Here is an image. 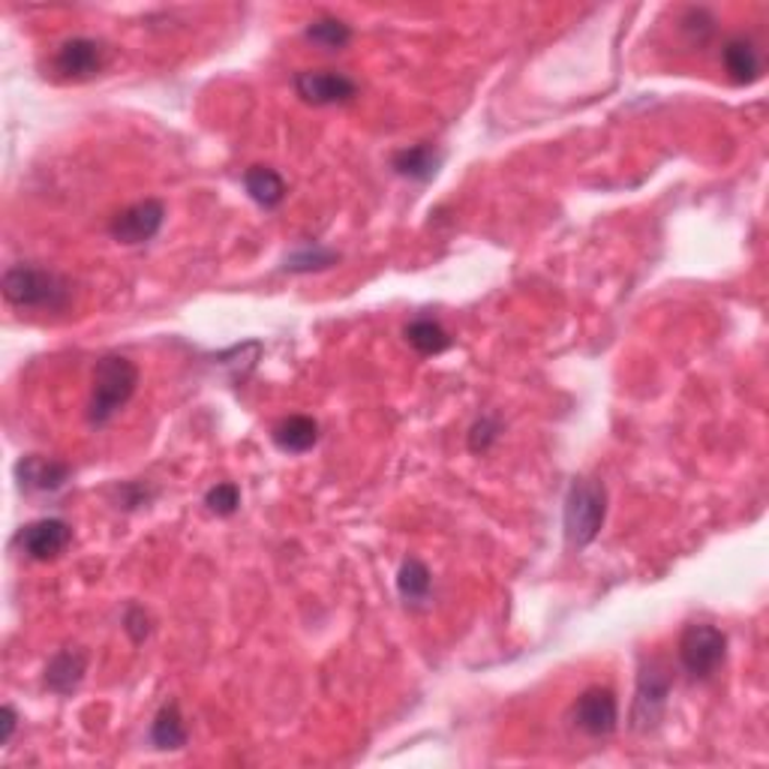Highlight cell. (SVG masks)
<instances>
[{
  "label": "cell",
  "mask_w": 769,
  "mask_h": 769,
  "mask_svg": "<svg viewBox=\"0 0 769 769\" xmlns=\"http://www.w3.org/2000/svg\"><path fill=\"white\" fill-rule=\"evenodd\" d=\"M7 304L19 310H48V313H63L72 304V283L63 273L39 265H12L3 271L0 280Z\"/></svg>",
  "instance_id": "cell-1"
},
{
  "label": "cell",
  "mask_w": 769,
  "mask_h": 769,
  "mask_svg": "<svg viewBox=\"0 0 769 769\" xmlns=\"http://www.w3.org/2000/svg\"><path fill=\"white\" fill-rule=\"evenodd\" d=\"M139 368L127 356H106L96 361L94 388L88 403V421L94 427H106L115 415L132 400L139 388Z\"/></svg>",
  "instance_id": "cell-2"
},
{
  "label": "cell",
  "mask_w": 769,
  "mask_h": 769,
  "mask_svg": "<svg viewBox=\"0 0 769 769\" xmlns=\"http://www.w3.org/2000/svg\"><path fill=\"white\" fill-rule=\"evenodd\" d=\"M604 517H607V487L598 478H574L566 497V511H562L569 547L574 550L590 547L602 533Z\"/></svg>",
  "instance_id": "cell-3"
},
{
  "label": "cell",
  "mask_w": 769,
  "mask_h": 769,
  "mask_svg": "<svg viewBox=\"0 0 769 769\" xmlns=\"http://www.w3.org/2000/svg\"><path fill=\"white\" fill-rule=\"evenodd\" d=\"M671 691H674V674L664 659H646L640 664L638 691H634V703H631V727L652 731L662 722Z\"/></svg>",
  "instance_id": "cell-4"
},
{
  "label": "cell",
  "mask_w": 769,
  "mask_h": 769,
  "mask_svg": "<svg viewBox=\"0 0 769 769\" xmlns=\"http://www.w3.org/2000/svg\"><path fill=\"white\" fill-rule=\"evenodd\" d=\"M727 659V634L710 622H691L679 638V664L695 679H710Z\"/></svg>",
  "instance_id": "cell-5"
},
{
  "label": "cell",
  "mask_w": 769,
  "mask_h": 769,
  "mask_svg": "<svg viewBox=\"0 0 769 769\" xmlns=\"http://www.w3.org/2000/svg\"><path fill=\"white\" fill-rule=\"evenodd\" d=\"M166 223V205L160 199H142L124 208V211L112 220L108 225V235L115 237L124 247H139L148 244L160 235V229Z\"/></svg>",
  "instance_id": "cell-6"
},
{
  "label": "cell",
  "mask_w": 769,
  "mask_h": 769,
  "mask_svg": "<svg viewBox=\"0 0 769 769\" xmlns=\"http://www.w3.org/2000/svg\"><path fill=\"white\" fill-rule=\"evenodd\" d=\"M292 84L307 106H343L358 96L356 79L337 70H301L295 72Z\"/></svg>",
  "instance_id": "cell-7"
},
{
  "label": "cell",
  "mask_w": 769,
  "mask_h": 769,
  "mask_svg": "<svg viewBox=\"0 0 769 769\" xmlns=\"http://www.w3.org/2000/svg\"><path fill=\"white\" fill-rule=\"evenodd\" d=\"M108 67V46L91 36H72L55 55V72L60 79L84 82L94 79Z\"/></svg>",
  "instance_id": "cell-8"
},
{
  "label": "cell",
  "mask_w": 769,
  "mask_h": 769,
  "mask_svg": "<svg viewBox=\"0 0 769 769\" xmlns=\"http://www.w3.org/2000/svg\"><path fill=\"white\" fill-rule=\"evenodd\" d=\"M571 722L586 736H610L616 731V724H619L616 695L604 686L586 688L571 707Z\"/></svg>",
  "instance_id": "cell-9"
},
{
  "label": "cell",
  "mask_w": 769,
  "mask_h": 769,
  "mask_svg": "<svg viewBox=\"0 0 769 769\" xmlns=\"http://www.w3.org/2000/svg\"><path fill=\"white\" fill-rule=\"evenodd\" d=\"M72 541V526L60 517H43L24 526L19 533V545L34 562H48L58 559Z\"/></svg>",
  "instance_id": "cell-10"
},
{
  "label": "cell",
  "mask_w": 769,
  "mask_h": 769,
  "mask_svg": "<svg viewBox=\"0 0 769 769\" xmlns=\"http://www.w3.org/2000/svg\"><path fill=\"white\" fill-rule=\"evenodd\" d=\"M72 469L63 461H48L43 454H27L15 463V478L24 493H58L67 487Z\"/></svg>",
  "instance_id": "cell-11"
},
{
  "label": "cell",
  "mask_w": 769,
  "mask_h": 769,
  "mask_svg": "<svg viewBox=\"0 0 769 769\" xmlns=\"http://www.w3.org/2000/svg\"><path fill=\"white\" fill-rule=\"evenodd\" d=\"M88 662L91 655L88 650H60L46 667V688L55 695H72L75 688L82 686L84 674H88Z\"/></svg>",
  "instance_id": "cell-12"
},
{
  "label": "cell",
  "mask_w": 769,
  "mask_h": 769,
  "mask_svg": "<svg viewBox=\"0 0 769 769\" xmlns=\"http://www.w3.org/2000/svg\"><path fill=\"white\" fill-rule=\"evenodd\" d=\"M722 60L727 75L734 79L736 84H755L764 72V63H760V55L755 43L748 36H734L727 39L722 48Z\"/></svg>",
  "instance_id": "cell-13"
},
{
  "label": "cell",
  "mask_w": 769,
  "mask_h": 769,
  "mask_svg": "<svg viewBox=\"0 0 769 769\" xmlns=\"http://www.w3.org/2000/svg\"><path fill=\"white\" fill-rule=\"evenodd\" d=\"M273 445L286 454H307L319 442V424L310 415H289L271 430Z\"/></svg>",
  "instance_id": "cell-14"
},
{
  "label": "cell",
  "mask_w": 769,
  "mask_h": 769,
  "mask_svg": "<svg viewBox=\"0 0 769 769\" xmlns=\"http://www.w3.org/2000/svg\"><path fill=\"white\" fill-rule=\"evenodd\" d=\"M442 166V154L430 142L412 144V148H403L397 154L391 156V168L400 175V178L409 180H430Z\"/></svg>",
  "instance_id": "cell-15"
},
{
  "label": "cell",
  "mask_w": 769,
  "mask_h": 769,
  "mask_svg": "<svg viewBox=\"0 0 769 769\" xmlns=\"http://www.w3.org/2000/svg\"><path fill=\"white\" fill-rule=\"evenodd\" d=\"M187 722L180 715L178 700H166L160 712L154 715V724H151V743H154L160 751H178V748L187 746Z\"/></svg>",
  "instance_id": "cell-16"
},
{
  "label": "cell",
  "mask_w": 769,
  "mask_h": 769,
  "mask_svg": "<svg viewBox=\"0 0 769 769\" xmlns=\"http://www.w3.org/2000/svg\"><path fill=\"white\" fill-rule=\"evenodd\" d=\"M244 187H247L249 199L256 201L259 208H265V211L280 208L286 199L283 175L271 166H249L244 172Z\"/></svg>",
  "instance_id": "cell-17"
},
{
  "label": "cell",
  "mask_w": 769,
  "mask_h": 769,
  "mask_svg": "<svg viewBox=\"0 0 769 769\" xmlns=\"http://www.w3.org/2000/svg\"><path fill=\"white\" fill-rule=\"evenodd\" d=\"M403 337L418 356H442L445 349H451V334L436 319H427V316L409 322Z\"/></svg>",
  "instance_id": "cell-18"
},
{
  "label": "cell",
  "mask_w": 769,
  "mask_h": 769,
  "mask_svg": "<svg viewBox=\"0 0 769 769\" xmlns=\"http://www.w3.org/2000/svg\"><path fill=\"white\" fill-rule=\"evenodd\" d=\"M397 590H400V598L406 604L427 602L430 590H433V574L421 559L409 557L397 571Z\"/></svg>",
  "instance_id": "cell-19"
},
{
  "label": "cell",
  "mask_w": 769,
  "mask_h": 769,
  "mask_svg": "<svg viewBox=\"0 0 769 769\" xmlns=\"http://www.w3.org/2000/svg\"><path fill=\"white\" fill-rule=\"evenodd\" d=\"M313 46L328 48V51H337V48H346L352 43V27L343 22V19H334V15H322L316 22L307 24L304 31Z\"/></svg>",
  "instance_id": "cell-20"
},
{
  "label": "cell",
  "mask_w": 769,
  "mask_h": 769,
  "mask_svg": "<svg viewBox=\"0 0 769 769\" xmlns=\"http://www.w3.org/2000/svg\"><path fill=\"white\" fill-rule=\"evenodd\" d=\"M340 261V256L334 253V249H322V247H304L298 249V253H292L289 259H286V271L292 273H310V271H322V268H331V265H337Z\"/></svg>",
  "instance_id": "cell-21"
},
{
  "label": "cell",
  "mask_w": 769,
  "mask_h": 769,
  "mask_svg": "<svg viewBox=\"0 0 769 769\" xmlns=\"http://www.w3.org/2000/svg\"><path fill=\"white\" fill-rule=\"evenodd\" d=\"M205 505L211 514L217 517H232L237 509H241V490L232 481H223V485H213L208 493H205Z\"/></svg>",
  "instance_id": "cell-22"
},
{
  "label": "cell",
  "mask_w": 769,
  "mask_h": 769,
  "mask_svg": "<svg viewBox=\"0 0 769 769\" xmlns=\"http://www.w3.org/2000/svg\"><path fill=\"white\" fill-rule=\"evenodd\" d=\"M499 433H502V424H499L497 418H490V415L478 418L473 430H469V451L473 454H487V451L497 445Z\"/></svg>",
  "instance_id": "cell-23"
},
{
  "label": "cell",
  "mask_w": 769,
  "mask_h": 769,
  "mask_svg": "<svg viewBox=\"0 0 769 769\" xmlns=\"http://www.w3.org/2000/svg\"><path fill=\"white\" fill-rule=\"evenodd\" d=\"M124 631L130 634L132 643H144L151 634V616L144 610L142 604H132L127 616H124Z\"/></svg>",
  "instance_id": "cell-24"
},
{
  "label": "cell",
  "mask_w": 769,
  "mask_h": 769,
  "mask_svg": "<svg viewBox=\"0 0 769 769\" xmlns=\"http://www.w3.org/2000/svg\"><path fill=\"white\" fill-rule=\"evenodd\" d=\"M15 727H19V712L12 703H3V710H0V746H10Z\"/></svg>",
  "instance_id": "cell-25"
},
{
  "label": "cell",
  "mask_w": 769,
  "mask_h": 769,
  "mask_svg": "<svg viewBox=\"0 0 769 769\" xmlns=\"http://www.w3.org/2000/svg\"><path fill=\"white\" fill-rule=\"evenodd\" d=\"M120 493H124V509H139V505H144L148 502V493H144L142 485H124L120 487Z\"/></svg>",
  "instance_id": "cell-26"
}]
</instances>
